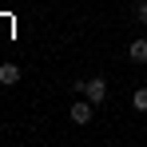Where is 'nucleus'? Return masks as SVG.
Wrapping results in <instances>:
<instances>
[{"label": "nucleus", "mask_w": 147, "mask_h": 147, "mask_svg": "<svg viewBox=\"0 0 147 147\" xmlns=\"http://www.w3.org/2000/svg\"><path fill=\"white\" fill-rule=\"evenodd\" d=\"M76 92H84V96L92 99V103H103V96H107V84H103V80H80V84H76Z\"/></svg>", "instance_id": "nucleus-1"}, {"label": "nucleus", "mask_w": 147, "mask_h": 147, "mask_svg": "<svg viewBox=\"0 0 147 147\" xmlns=\"http://www.w3.org/2000/svg\"><path fill=\"white\" fill-rule=\"evenodd\" d=\"M92 111H96V103L84 96L80 103H72V111H68V119L76 123V127H84V123H92Z\"/></svg>", "instance_id": "nucleus-2"}, {"label": "nucleus", "mask_w": 147, "mask_h": 147, "mask_svg": "<svg viewBox=\"0 0 147 147\" xmlns=\"http://www.w3.org/2000/svg\"><path fill=\"white\" fill-rule=\"evenodd\" d=\"M127 60L131 64H147V40H131L127 44Z\"/></svg>", "instance_id": "nucleus-3"}, {"label": "nucleus", "mask_w": 147, "mask_h": 147, "mask_svg": "<svg viewBox=\"0 0 147 147\" xmlns=\"http://www.w3.org/2000/svg\"><path fill=\"white\" fill-rule=\"evenodd\" d=\"M16 80H20V68H16V64H0V84H8V88H12Z\"/></svg>", "instance_id": "nucleus-4"}, {"label": "nucleus", "mask_w": 147, "mask_h": 147, "mask_svg": "<svg viewBox=\"0 0 147 147\" xmlns=\"http://www.w3.org/2000/svg\"><path fill=\"white\" fill-rule=\"evenodd\" d=\"M131 107H135V111H147V88H139V92L131 96Z\"/></svg>", "instance_id": "nucleus-5"}, {"label": "nucleus", "mask_w": 147, "mask_h": 147, "mask_svg": "<svg viewBox=\"0 0 147 147\" xmlns=\"http://www.w3.org/2000/svg\"><path fill=\"white\" fill-rule=\"evenodd\" d=\"M135 16H139V24H147V0H139V8H135Z\"/></svg>", "instance_id": "nucleus-6"}]
</instances>
